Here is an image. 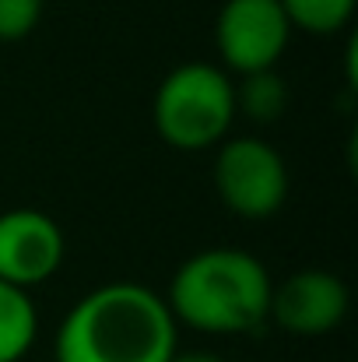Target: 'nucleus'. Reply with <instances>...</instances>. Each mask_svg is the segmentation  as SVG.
Returning <instances> with one entry per match:
<instances>
[{
    "label": "nucleus",
    "mask_w": 358,
    "mask_h": 362,
    "mask_svg": "<svg viewBox=\"0 0 358 362\" xmlns=\"http://www.w3.org/2000/svg\"><path fill=\"white\" fill-rule=\"evenodd\" d=\"M176 317L141 281H109L81 296L56 327V362H172Z\"/></svg>",
    "instance_id": "nucleus-1"
},
{
    "label": "nucleus",
    "mask_w": 358,
    "mask_h": 362,
    "mask_svg": "<svg viewBox=\"0 0 358 362\" xmlns=\"http://www.w3.org/2000/svg\"><path fill=\"white\" fill-rule=\"evenodd\" d=\"M274 281L267 267L236 246H211L179 264L165 306L176 324L204 334H246L270 313Z\"/></svg>",
    "instance_id": "nucleus-2"
},
{
    "label": "nucleus",
    "mask_w": 358,
    "mask_h": 362,
    "mask_svg": "<svg viewBox=\"0 0 358 362\" xmlns=\"http://www.w3.org/2000/svg\"><path fill=\"white\" fill-rule=\"evenodd\" d=\"M151 120L158 137L176 151L215 148L236 120V85L215 64H179L162 78Z\"/></svg>",
    "instance_id": "nucleus-3"
},
{
    "label": "nucleus",
    "mask_w": 358,
    "mask_h": 362,
    "mask_svg": "<svg viewBox=\"0 0 358 362\" xmlns=\"http://www.w3.org/2000/svg\"><path fill=\"white\" fill-rule=\"evenodd\" d=\"M215 190L239 218H270L288 197V169L263 137H232L215 158Z\"/></svg>",
    "instance_id": "nucleus-4"
},
{
    "label": "nucleus",
    "mask_w": 358,
    "mask_h": 362,
    "mask_svg": "<svg viewBox=\"0 0 358 362\" xmlns=\"http://www.w3.org/2000/svg\"><path fill=\"white\" fill-rule=\"evenodd\" d=\"M292 25L281 0H225L215 21V46L229 71H274L288 46Z\"/></svg>",
    "instance_id": "nucleus-5"
},
{
    "label": "nucleus",
    "mask_w": 358,
    "mask_h": 362,
    "mask_svg": "<svg viewBox=\"0 0 358 362\" xmlns=\"http://www.w3.org/2000/svg\"><path fill=\"white\" fill-rule=\"evenodd\" d=\"M348 285L338 274L306 267L274 285L267 320H274L288 334L316 338L341 327V320L348 317Z\"/></svg>",
    "instance_id": "nucleus-6"
},
{
    "label": "nucleus",
    "mask_w": 358,
    "mask_h": 362,
    "mask_svg": "<svg viewBox=\"0 0 358 362\" xmlns=\"http://www.w3.org/2000/svg\"><path fill=\"white\" fill-rule=\"evenodd\" d=\"M64 250V233L46 211L14 208L0 215V281L28 292L60 271Z\"/></svg>",
    "instance_id": "nucleus-7"
},
{
    "label": "nucleus",
    "mask_w": 358,
    "mask_h": 362,
    "mask_svg": "<svg viewBox=\"0 0 358 362\" xmlns=\"http://www.w3.org/2000/svg\"><path fill=\"white\" fill-rule=\"evenodd\" d=\"M39 334V313L25 288L0 281V362H21Z\"/></svg>",
    "instance_id": "nucleus-8"
},
{
    "label": "nucleus",
    "mask_w": 358,
    "mask_h": 362,
    "mask_svg": "<svg viewBox=\"0 0 358 362\" xmlns=\"http://www.w3.org/2000/svg\"><path fill=\"white\" fill-rule=\"evenodd\" d=\"M285 106H288V88L278 78V71L242 74V85L236 88V113L242 110L249 120L270 123L285 113Z\"/></svg>",
    "instance_id": "nucleus-9"
},
{
    "label": "nucleus",
    "mask_w": 358,
    "mask_h": 362,
    "mask_svg": "<svg viewBox=\"0 0 358 362\" xmlns=\"http://www.w3.org/2000/svg\"><path fill=\"white\" fill-rule=\"evenodd\" d=\"M355 4L358 0H281L288 25L302 28L309 35H334V32H341L352 21Z\"/></svg>",
    "instance_id": "nucleus-10"
},
{
    "label": "nucleus",
    "mask_w": 358,
    "mask_h": 362,
    "mask_svg": "<svg viewBox=\"0 0 358 362\" xmlns=\"http://www.w3.org/2000/svg\"><path fill=\"white\" fill-rule=\"evenodd\" d=\"M46 0H0V42H21L42 21Z\"/></svg>",
    "instance_id": "nucleus-11"
},
{
    "label": "nucleus",
    "mask_w": 358,
    "mask_h": 362,
    "mask_svg": "<svg viewBox=\"0 0 358 362\" xmlns=\"http://www.w3.org/2000/svg\"><path fill=\"white\" fill-rule=\"evenodd\" d=\"M172 362H225V359L215 356V352H176Z\"/></svg>",
    "instance_id": "nucleus-12"
}]
</instances>
